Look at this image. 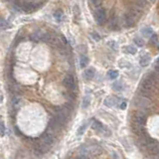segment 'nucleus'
Returning a JSON list of instances; mask_svg holds the SVG:
<instances>
[{"label": "nucleus", "mask_w": 159, "mask_h": 159, "mask_svg": "<svg viewBox=\"0 0 159 159\" xmlns=\"http://www.w3.org/2000/svg\"><path fill=\"white\" fill-rule=\"evenodd\" d=\"M15 133H16V134H19V135H22V132L19 130V128L17 127V126L15 127Z\"/></svg>", "instance_id": "72a5a7b5"}, {"label": "nucleus", "mask_w": 159, "mask_h": 159, "mask_svg": "<svg viewBox=\"0 0 159 159\" xmlns=\"http://www.w3.org/2000/svg\"><path fill=\"white\" fill-rule=\"evenodd\" d=\"M65 107H67L68 110H70V112H72V110H74V105H73L72 102H67V103H65Z\"/></svg>", "instance_id": "cd10ccee"}, {"label": "nucleus", "mask_w": 159, "mask_h": 159, "mask_svg": "<svg viewBox=\"0 0 159 159\" xmlns=\"http://www.w3.org/2000/svg\"><path fill=\"white\" fill-rule=\"evenodd\" d=\"M117 102H118L117 98H115L113 97H108L105 100V105H107V107H112L117 105Z\"/></svg>", "instance_id": "9d476101"}, {"label": "nucleus", "mask_w": 159, "mask_h": 159, "mask_svg": "<svg viewBox=\"0 0 159 159\" xmlns=\"http://www.w3.org/2000/svg\"><path fill=\"white\" fill-rule=\"evenodd\" d=\"M42 34H43L42 32L34 33V34H32L31 36H30V40H31L32 42H39V41H41Z\"/></svg>", "instance_id": "2eb2a0df"}, {"label": "nucleus", "mask_w": 159, "mask_h": 159, "mask_svg": "<svg viewBox=\"0 0 159 159\" xmlns=\"http://www.w3.org/2000/svg\"><path fill=\"white\" fill-rule=\"evenodd\" d=\"M107 45L110 46L112 49H113V50H117V42L115 41H110L107 43Z\"/></svg>", "instance_id": "bb28decb"}, {"label": "nucleus", "mask_w": 159, "mask_h": 159, "mask_svg": "<svg viewBox=\"0 0 159 159\" xmlns=\"http://www.w3.org/2000/svg\"><path fill=\"white\" fill-rule=\"evenodd\" d=\"M95 77V71L94 69H87L84 73V78L87 81H90Z\"/></svg>", "instance_id": "ddd939ff"}, {"label": "nucleus", "mask_w": 159, "mask_h": 159, "mask_svg": "<svg viewBox=\"0 0 159 159\" xmlns=\"http://www.w3.org/2000/svg\"><path fill=\"white\" fill-rule=\"evenodd\" d=\"M63 85L65 86L66 89L68 90H76V83L75 79L72 75H67L63 80Z\"/></svg>", "instance_id": "7ed1b4c3"}, {"label": "nucleus", "mask_w": 159, "mask_h": 159, "mask_svg": "<svg viewBox=\"0 0 159 159\" xmlns=\"http://www.w3.org/2000/svg\"><path fill=\"white\" fill-rule=\"evenodd\" d=\"M112 87H113V89H114V90H122V83H120V82H115V83H113Z\"/></svg>", "instance_id": "a878e982"}, {"label": "nucleus", "mask_w": 159, "mask_h": 159, "mask_svg": "<svg viewBox=\"0 0 159 159\" xmlns=\"http://www.w3.org/2000/svg\"><path fill=\"white\" fill-rule=\"evenodd\" d=\"M149 1H151V2H154V1H155V0H149Z\"/></svg>", "instance_id": "c9c22d12"}, {"label": "nucleus", "mask_w": 159, "mask_h": 159, "mask_svg": "<svg viewBox=\"0 0 159 159\" xmlns=\"http://www.w3.org/2000/svg\"><path fill=\"white\" fill-rule=\"evenodd\" d=\"M89 64V58L87 56H81L80 58V66L81 68H86Z\"/></svg>", "instance_id": "f3484780"}, {"label": "nucleus", "mask_w": 159, "mask_h": 159, "mask_svg": "<svg viewBox=\"0 0 159 159\" xmlns=\"http://www.w3.org/2000/svg\"><path fill=\"white\" fill-rule=\"evenodd\" d=\"M107 75H108V78H110V80H115L118 77L117 71H110Z\"/></svg>", "instance_id": "4be33fe9"}, {"label": "nucleus", "mask_w": 159, "mask_h": 159, "mask_svg": "<svg viewBox=\"0 0 159 159\" xmlns=\"http://www.w3.org/2000/svg\"><path fill=\"white\" fill-rule=\"evenodd\" d=\"M123 50H124L125 53H128V54L134 55L136 53V48L133 46H125L123 47Z\"/></svg>", "instance_id": "a211bd4d"}, {"label": "nucleus", "mask_w": 159, "mask_h": 159, "mask_svg": "<svg viewBox=\"0 0 159 159\" xmlns=\"http://www.w3.org/2000/svg\"><path fill=\"white\" fill-rule=\"evenodd\" d=\"M64 13L61 11V10H56L54 12V18L57 20L58 22H62L64 20Z\"/></svg>", "instance_id": "4468645a"}, {"label": "nucleus", "mask_w": 159, "mask_h": 159, "mask_svg": "<svg viewBox=\"0 0 159 159\" xmlns=\"http://www.w3.org/2000/svg\"><path fill=\"white\" fill-rule=\"evenodd\" d=\"M5 132H6V128H5L4 122H2V119L0 118V136H4Z\"/></svg>", "instance_id": "5701e85b"}, {"label": "nucleus", "mask_w": 159, "mask_h": 159, "mask_svg": "<svg viewBox=\"0 0 159 159\" xmlns=\"http://www.w3.org/2000/svg\"><path fill=\"white\" fill-rule=\"evenodd\" d=\"M41 139H42V143L48 145L49 147L53 145V143H54V141H55L54 136H53L51 133H49V132L43 133V134L41 135Z\"/></svg>", "instance_id": "20e7f679"}, {"label": "nucleus", "mask_w": 159, "mask_h": 159, "mask_svg": "<svg viewBox=\"0 0 159 159\" xmlns=\"http://www.w3.org/2000/svg\"><path fill=\"white\" fill-rule=\"evenodd\" d=\"M147 146V148L149 149V151L151 153H154V154H158V143H157V141H155V140H153L152 142H150L149 144H147L146 145Z\"/></svg>", "instance_id": "1a4fd4ad"}, {"label": "nucleus", "mask_w": 159, "mask_h": 159, "mask_svg": "<svg viewBox=\"0 0 159 159\" xmlns=\"http://www.w3.org/2000/svg\"><path fill=\"white\" fill-rule=\"evenodd\" d=\"M63 126L62 124H60L59 122H57L56 119L54 118H51L49 120V123H48V128H50V130H57V129H60Z\"/></svg>", "instance_id": "0eeeda50"}, {"label": "nucleus", "mask_w": 159, "mask_h": 159, "mask_svg": "<svg viewBox=\"0 0 159 159\" xmlns=\"http://www.w3.org/2000/svg\"><path fill=\"white\" fill-rule=\"evenodd\" d=\"M133 41H134V43L136 44V46L138 47H142L143 45H144V41H143V39L140 37H135Z\"/></svg>", "instance_id": "412c9836"}, {"label": "nucleus", "mask_w": 159, "mask_h": 159, "mask_svg": "<svg viewBox=\"0 0 159 159\" xmlns=\"http://www.w3.org/2000/svg\"><path fill=\"white\" fill-rule=\"evenodd\" d=\"M89 126V122H86L84 123L83 125H81V126L79 127V129H78V135H82L85 133V131L87 130V127Z\"/></svg>", "instance_id": "6ab92c4d"}, {"label": "nucleus", "mask_w": 159, "mask_h": 159, "mask_svg": "<svg viewBox=\"0 0 159 159\" xmlns=\"http://www.w3.org/2000/svg\"><path fill=\"white\" fill-rule=\"evenodd\" d=\"M149 105H150V102L147 100L146 98L144 97H141L140 98H138V100H137V105H139V107H142L143 108H147L148 107H149Z\"/></svg>", "instance_id": "9b49d317"}, {"label": "nucleus", "mask_w": 159, "mask_h": 159, "mask_svg": "<svg viewBox=\"0 0 159 159\" xmlns=\"http://www.w3.org/2000/svg\"><path fill=\"white\" fill-rule=\"evenodd\" d=\"M24 40H25V38L23 36H18L16 38V43H20V42L24 41Z\"/></svg>", "instance_id": "473e14b6"}, {"label": "nucleus", "mask_w": 159, "mask_h": 159, "mask_svg": "<svg viewBox=\"0 0 159 159\" xmlns=\"http://www.w3.org/2000/svg\"><path fill=\"white\" fill-rule=\"evenodd\" d=\"M90 2H92V4L94 5L95 7H98L102 3V0H90Z\"/></svg>", "instance_id": "c756f323"}, {"label": "nucleus", "mask_w": 159, "mask_h": 159, "mask_svg": "<svg viewBox=\"0 0 159 159\" xmlns=\"http://www.w3.org/2000/svg\"><path fill=\"white\" fill-rule=\"evenodd\" d=\"M95 17L97 22L100 25H103L107 21V11L102 7H97V10L95 12Z\"/></svg>", "instance_id": "f03ea898"}, {"label": "nucleus", "mask_w": 159, "mask_h": 159, "mask_svg": "<svg viewBox=\"0 0 159 159\" xmlns=\"http://www.w3.org/2000/svg\"><path fill=\"white\" fill-rule=\"evenodd\" d=\"M137 5L139 7H144L146 5V0H138L137 1Z\"/></svg>", "instance_id": "7c9ffc66"}, {"label": "nucleus", "mask_w": 159, "mask_h": 159, "mask_svg": "<svg viewBox=\"0 0 159 159\" xmlns=\"http://www.w3.org/2000/svg\"><path fill=\"white\" fill-rule=\"evenodd\" d=\"M90 97H86V98H84V102H83V107H84V108H87V107L90 105Z\"/></svg>", "instance_id": "393cba45"}, {"label": "nucleus", "mask_w": 159, "mask_h": 159, "mask_svg": "<svg viewBox=\"0 0 159 159\" xmlns=\"http://www.w3.org/2000/svg\"><path fill=\"white\" fill-rule=\"evenodd\" d=\"M125 107H126V102H124V100H123V102H120V105H119V108H120V110H124Z\"/></svg>", "instance_id": "2f4dec72"}, {"label": "nucleus", "mask_w": 159, "mask_h": 159, "mask_svg": "<svg viewBox=\"0 0 159 159\" xmlns=\"http://www.w3.org/2000/svg\"><path fill=\"white\" fill-rule=\"evenodd\" d=\"M69 115H70V110H68L67 107H62L57 110L55 119H56L60 124L65 125L66 123H67L68 119H69Z\"/></svg>", "instance_id": "f257e3e1"}, {"label": "nucleus", "mask_w": 159, "mask_h": 159, "mask_svg": "<svg viewBox=\"0 0 159 159\" xmlns=\"http://www.w3.org/2000/svg\"><path fill=\"white\" fill-rule=\"evenodd\" d=\"M123 21H124V24L126 27H131L135 22V17L132 14H130L129 12H127L123 16Z\"/></svg>", "instance_id": "39448f33"}, {"label": "nucleus", "mask_w": 159, "mask_h": 159, "mask_svg": "<svg viewBox=\"0 0 159 159\" xmlns=\"http://www.w3.org/2000/svg\"><path fill=\"white\" fill-rule=\"evenodd\" d=\"M92 127H93V129L98 131V132H103V133H105V128L103 127L102 123L100 122L98 120H94V122H93V124H92Z\"/></svg>", "instance_id": "6e6552de"}, {"label": "nucleus", "mask_w": 159, "mask_h": 159, "mask_svg": "<svg viewBox=\"0 0 159 159\" xmlns=\"http://www.w3.org/2000/svg\"><path fill=\"white\" fill-rule=\"evenodd\" d=\"M150 41L152 44H154L155 46H158V36L156 34H154V33L150 36Z\"/></svg>", "instance_id": "b1692460"}, {"label": "nucleus", "mask_w": 159, "mask_h": 159, "mask_svg": "<svg viewBox=\"0 0 159 159\" xmlns=\"http://www.w3.org/2000/svg\"><path fill=\"white\" fill-rule=\"evenodd\" d=\"M9 27H10V24L6 21V20H4V19L0 20V29L5 30V29H8Z\"/></svg>", "instance_id": "aec40b11"}, {"label": "nucleus", "mask_w": 159, "mask_h": 159, "mask_svg": "<svg viewBox=\"0 0 159 159\" xmlns=\"http://www.w3.org/2000/svg\"><path fill=\"white\" fill-rule=\"evenodd\" d=\"M141 33H142V35L144 37L148 38L153 34V30L151 29L150 27H144V28L141 29Z\"/></svg>", "instance_id": "dca6fc26"}, {"label": "nucleus", "mask_w": 159, "mask_h": 159, "mask_svg": "<svg viewBox=\"0 0 159 159\" xmlns=\"http://www.w3.org/2000/svg\"><path fill=\"white\" fill-rule=\"evenodd\" d=\"M154 67H155L156 72H158V60H156V61H155V65H154Z\"/></svg>", "instance_id": "f704fd0d"}, {"label": "nucleus", "mask_w": 159, "mask_h": 159, "mask_svg": "<svg viewBox=\"0 0 159 159\" xmlns=\"http://www.w3.org/2000/svg\"><path fill=\"white\" fill-rule=\"evenodd\" d=\"M90 35H92V37L94 38V40H95V41H100V36L98 34V33H95V32H93Z\"/></svg>", "instance_id": "c85d7f7f"}, {"label": "nucleus", "mask_w": 159, "mask_h": 159, "mask_svg": "<svg viewBox=\"0 0 159 159\" xmlns=\"http://www.w3.org/2000/svg\"><path fill=\"white\" fill-rule=\"evenodd\" d=\"M149 62H150V57L148 54H144L140 57L139 63H140L141 67H146V66H148Z\"/></svg>", "instance_id": "f8f14e48"}, {"label": "nucleus", "mask_w": 159, "mask_h": 159, "mask_svg": "<svg viewBox=\"0 0 159 159\" xmlns=\"http://www.w3.org/2000/svg\"><path fill=\"white\" fill-rule=\"evenodd\" d=\"M133 120H134V123H137V124H141L144 125L146 123V117L144 115V113L141 112H137L133 117Z\"/></svg>", "instance_id": "423d86ee"}]
</instances>
